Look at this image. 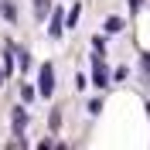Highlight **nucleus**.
Listing matches in <instances>:
<instances>
[{"label":"nucleus","mask_w":150,"mask_h":150,"mask_svg":"<svg viewBox=\"0 0 150 150\" xmlns=\"http://www.w3.org/2000/svg\"><path fill=\"white\" fill-rule=\"evenodd\" d=\"M51 85H55V75H51V65H45V72H41V92L51 96Z\"/></svg>","instance_id":"f257e3e1"},{"label":"nucleus","mask_w":150,"mask_h":150,"mask_svg":"<svg viewBox=\"0 0 150 150\" xmlns=\"http://www.w3.org/2000/svg\"><path fill=\"white\" fill-rule=\"evenodd\" d=\"M28 126V116H24V109H17L14 112V130H24Z\"/></svg>","instance_id":"f03ea898"}]
</instances>
